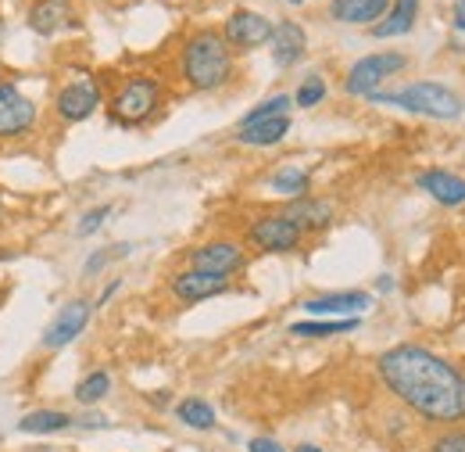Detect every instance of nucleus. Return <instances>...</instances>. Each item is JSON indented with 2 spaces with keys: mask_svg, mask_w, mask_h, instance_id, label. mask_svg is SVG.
<instances>
[{
  "mask_svg": "<svg viewBox=\"0 0 465 452\" xmlns=\"http://www.w3.org/2000/svg\"><path fill=\"white\" fill-rule=\"evenodd\" d=\"M383 388L430 424L465 421V377L452 359L423 345H394L376 359Z\"/></svg>",
  "mask_w": 465,
  "mask_h": 452,
  "instance_id": "obj_1",
  "label": "nucleus"
},
{
  "mask_svg": "<svg viewBox=\"0 0 465 452\" xmlns=\"http://www.w3.org/2000/svg\"><path fill=\"white\" fill-rule=\"evenodd\" d=\"M180 68L190 90H219L232 75V47L223 40V32L201 29L183 43Z\"/></svg>",
  "mask_w": 465,
  "mask_h": 452,
  "instance_id": "obj_2",
  "label": "nucleus"
},
{
  "mask_svg": "<svg viewBox=\"0 0 465 452\" xmlns=\"http://www.w3.org/2000/svg\"><path fill=\"white\" fill-rule=\"evenodd\" d=\"M369 101H380V104H394V108H405L412 115H426V119H441V122H452L462 115V97L444 86V83H434V79H423V83H412L398 93H373Z\"/></svg>",
  "mask_w": 465,
  "mask_h": 452,
  "instance_id": "obj_3",
  "label": "nucleus"
},
{
  "mask_svg": "<svg viewBox=\"0 0 465 452\" xmlns=\"http://www.w3.org/2000/svg\"><path fill=\"white\" fill-rule=\"evenodd\" d=\"M162 104V86L151 75H129L111 97V119L122 126H144Z\"/></svg>",
  "mask_w": 465,
  "mask_h": 452,
  "instance_id": "obj_4",
  "label": "nucleus"
},
{
  "mask_svg": "<svg viewBox=\"0 0 465 452\" xmlns=\"http://www.w3.org/2000/svg\"><path fill=\"white\" fill-rule=\"evenodd\" d=\"M405 65H408V58H405L401 50L365 54V58H358V61L347 68L344 90H347L351 97H373V93H380V86H383L387 79H394Z\"/></svg>",
  "mask_w": 465,
  "mask_h": 452,
  "instance_id": "obj_5",
  "label": "nucleus"
},
{
  "mask_svg": "<svg viewBox=\"0 0 465 452\" xmlns=\"http://www.w3.org/2000/svg\"><path fill=\"white\" fill-rule=\"evenodd\" d=\"M247 241H250L258 252H265V255H286V252H297V248H301L304 230H301L290 216L276 212V216L254 219V223L247 226Z\"/></svg>",
  "mask_w": 465,
  "mask_h": 452,
  "instance_id": "obj_6",
  "label": "nucleus"
},
{
  "mask_svg": "<svg viewBox=\"0 0 465 452\" xmlns=\"http://www.w3.org/2000/svg\"><path fill=\"white\" fill-rule=\"evenodd\" d=\"M169 291L183 302V306H197V302H208V298H219L230 291V277H219V273H205V270H183L169 280Z\"/></svg>",
  "mask_w": 465,
  "mask_h": 452,
  "instance_id": "obj_7",
  "label": "nucleus"
},
{
  "mask_svg": "<svg viewBox=\"0 0 465 452\" xmlns=\"http://www.w3.org/2000/svg\"><path fill=\"white\" fill-rule=\"evenodd\" d=\"M90 313H93V306L86 302V298H75V302H68V306H61L57 309V316L47 323V331H43V349H65L68 341H75L83 331H86V323H90Z\"/></svg>",
  "mask_w": 465,
  "mask_h": 452,
  "instance_id": "obj_8",
  "label": "nucleus"
},
{
  "mask_svg": "<svg viewBox=\"0 0 465 452\" xmlns=\"http://www.w3.org/2000/svg\"><path fill=\"white\" fill-rule=\"evenodd\" d=\"M272 25L276 22H268L258 11H232L226 18V25H223V40L236 50H254V47L272 40Z\"/></svg>",
  "mask_w": 465,
  "mask_h": 452,
  "instance_id": "obj_9",
  "label": "nucleus"
},
{
  "mask_svg": "<svg viewBox=\"0 0 465 452\" xmlns=\"http://www.w3.org/2000/svg\"><path fill=\"white\" fill-rule=\"evenodd\" d=\"M190 270H205V273H219V277H232L243 270V248L236 241H208V244H197L190 252Z\"/></svg>",
  "mask_w": 465,
  "mask_h": 452,
  "instance_id": "obj_10",
  "label": "nucleus"
},
{
  "mask_svg": "<svg viewBox=\"0 0 465 452\" xmlns=\"http://www.w3.org/2000/svg\"><path fill=\"white\" fill-rule=\"evenodd\" d=\"M36 122V104L14 83H0V137H22Z\"/></svg>",
  "mask_w": 465,
  "mask_h": 452,
  "instance_id": "obj_11",
  "label": "nucleus"
},
{
  "mask_svg": "<svg viewBox=\"0 0 465 452\" xmlns=\"http://www.w3.org/2000/svg\"><path fill=\"white\" fill-rule=\"evenodd\" d=\"M54 108H57V115H61L65 122H83V119H90V115L101 108V90H97L90 79L68 83V86L57 93Z\"/></svg>",
  "mask_w": 465,
  "mask_h": 452,
  "instance_id": "obj_12",
  "label": "nucleus"
},
{
  "mask_svg": "<svg viewBox=\"0 0 465 452\" xmlns=\"http://www.w3.org/2000/svg\"><path fill=\"white\" fill-rule=\"evenodd\" d=\"M373 306V298L365 291H337V295H322V298H308L301 309L308 316H333V320H347V316H362Z\"/></svg>",
  "mask_w": 465,
  "mask_h": 452,
  "instance_id": "obj_13",
  "label": "nucleus"
},
{
  "mask_svg": "<svg viewBox=\"0 0 465 452\" xmlns=\"http://www.w3.org/2000/svg\"><path fill=\"white\" fill-rule=\"evenodd\" d=\"M416 183H419L437 205H444V208L465 205V180L459 173H452V169H426V173L416 176Z\"/></svg>",
  "mask_w": 465,
  "mask_h": 452,
  "instance_id": "obj_14",
  "label": "nucleus"
},
{
  "mask_svg": "<svg viewBox=\"0 0 465 452\" xmlns=\"http://www.w3.org/2000/svg\"><path fill=\"white\" fill-rule=\"evenodd\" d=\"M272 61L279 65V68H290V65H297L301 58H304V50H308V36H304V29L297 25V22H290V18H283V22H276L272 25Z\"/></svg>",
  "mask_w": 465,
  "mask_h": 452,
  "instance_id": "obj_15",
  "label": "nucleus"
},
{
  "mask_svg": "<svg viewBox=\"0 0 465 452\" xmlns=\"http://www.w3.org/2000/svg\"><path fill=\"white\" fill-rule=\"evenodd\" d=\"M283 216H290L304 234H322V230L333 223V205L322 201V198L301 194V198H290V205H286Z\"/></svg>",
  "mask_w": 465,
  "mask_h": 452,
  "instance_id": "obj_16",
  "label": "nucleus"
},
{
  "mask_svg": "<svg viewBox=\"0 0 465 452\" xmlns=\"http://www.w3.org/2000/svg\"><path fill=\"white\" fill-rule=\"evenodd\" d=\"M390 11V0H329V14L344 25H369Z\"/></svg>",
  "mask_w": 465,
  "mask_h": 452,
  "instance_id": "obj_17",
  "label": "nucleus"
},
{
  "mask_svg": "<svg viewBox=\"0 0 465 452\" xmlns=\"http://www.w3.org/2000/svg\"><path fill=\"white\" fill-rule=\"evenodd\" d=\"M290 133V115H272L250 126H236V140L247 147H272Z\"/></svg>",
  "mask_w": 465,
  "mask_h": 452,
  "instance_id": "obj_18",
  "label": "nucleus"
},
{
  "mask_svg": "<svg viewBox=\"0 0 465 452\" xmlns=\"http://www.w3.org/2000/svg\"><path fill=\"white\" fill-rule=\"evenodd\" d=\"M416 14H419V0H394L390 11L383 14V22L373 25V36H376V40H394V36L412 32Z\"/></svg>",
  "mask_w": 465,
  "mask_h": 452,
  "instance_id": "obj_19",
  "label": "nucleus"
},
{
  "mask_svg": "<svg viewBox=\"0 0 465 452\" xmlns=\"http://www.w3.org/2000/svg\"><path fill=\"white\" fill-rule=\"evenodd\" d=\"M61 25H72V14L65 11V4L57 0H39L29 7V29L39 36H54Z\"/></svg>",
  "mask_w": 465,
  "mask_h": 452,
  "instance_id": "obj_20",
  "label": "nucleus"
},
{
  "mask_svg": "<svg viewBox=\"0 0 465 452\" xmlns=\"http://www.w3.org/2000/svg\"><path fill=\"white\" fill-rule=\"evenodd\" d=\"M75 421L68 413H61V410H36V413H25L18 421V431L22 435H57V431H65Z\"/></svg>",
  "mask_w": 465,
  "mask_h": 452,
  "instance_id": "obj_21",
  "label": "nucleus"
},
{
  "mask_svg": "<svg viewBox=\"0 0 465 452\" xmlns=\"http://www.w3.org/2000/svg\"><path fill=\"white\" fill-rule=\"evenodd\" d=\"M362 316H347V320H304V323H294L290 334L294 338H337V334H351L358 331Z\"/></svg>",
  "mask_w": 465,
  "mask_h": 452,
  "instance_id": "obj_22",
  "label": "nucleus"
},
{
  "mask_svg": "<svg viewBox=\"0 0 465 452\" xmlns=\"http://www.w3.org/2000/svg\"><path fill=\"white\" fill-rule=\"evenodd\" d=\"M176 417H180V424L190 428V431H212V428H215V406L205 403V399H197V395L183 399V403L176 406Z\"/></svg>",
  "mask_w": 465,
  "mask_h": 452,
  "instance_id": "obj_23",
  "label": "nucleus"
},
{
  "mask_svg": "<svg viewBox=\"0 0 465 452\" xmlns=\"http://www.w3.org/2000/svg\"><path fill=\"white\" fill-rule=\"evenodd\" d=\"M108 392H111V374L108 370H90L75 385V403L79 406H97L101 399H108Z\"/></svg>",
  "mask_w": 465,
  "mask_h": 452,
  "instance_id": "obj_24",
  "label": "nucleus"
},
{
  "mask_svg": "<svg viewBox=\"0 0 465 452\" xmlns=\"http://www.w3.org/2000/svg\"><path fill=\"white\" fill-rule=\"evenodd\" d=\"M268 187L276 191V194H286V198H301L304 191H308V173L301 169V165H283L272 180H268Z\"/></svg>",
  "mask_w": 465,
  "mask_h": 452,
  "instance_id": "obj_25",
  "label": "nucleus"
},
{
  "mask_svg": "<svg viewBox=\"0 0 465 452\" xmlns=\"http://www.w3.org/2000/svg\"><path fill=\"white\" fill-rule=\"evenodd\" d=\"M294 101L286 97V93H276V97H268V101H261L258 108H250L243 119H240V126H250V122H261V119H272V115H286V108H290Z\"/></svg>",
  "mask_w": 465,
  "mask_h": 452,
  "instance_id": "obj_26",
  "label": "nucleus"
},
{
  "mask_svg": "<svg viewBox=\"0 0 465 452\" xmlns=\"http://www.w3.org/2000/svg\"><path fill=\"white\" fill-rule=\"evenodd\" d=\"M326 101V79L322 75H308L301 86H297V93H294V104L297 108H315V104H322Z\"/></svg>",
  "mask_w": 465,
  "mask_h": 452,
  "instance_id": "obj_27",
  "label": "nucleus"
},
{
  "mask_svg": "<svg viewBox=\"0 0 465 452\" xmlns=\"http://www.w3.org/2000/svg\"><path fill=\"white\" fill-rule=\"evenodd\" d=\"M122 255H129V244H115V248H101L97 255H90V259H86V266H83V273H86V277H93V273H101V270H104V266H108L111 259H122Z\"/></svg>",
  "mask_w": 465,
  "mask_h": 452,
  "instance_id": "obj_28",
  "label": "nucleus"
},
{
  "mask_svg": "<svg viewBox=\"0 0 465 452\" xmlns=\"http://www.w3.org/2000/svg\"><path fill=\"white\" fill-rule=\"evenodd\" d=\"M430 452H465V428H444L430 442Z\"/></svg>",
  "mask_w": 465,
  "mask_h": 452,
  "instance_id": "obj_29",
  "label": "nucleus"
},
{
  "mask_svg": "<svg viewBox=\"0 0 465 452\" xmlns=\"http://www.w3.org/2000/svg\"><path fill=\"white\" fill-rule=\"evenodd\" d=\"M108 216H111V208H108V205H97V208H90V212L79 219L75 234H79V237H90V234H97V230L104 226V219H108Z\"/></svg>",
  "mask_w": 465,
  "mask_h": 452,
  "instance_id": "obj_30",
  "label": "nucleus"
},
{
  "mask_svg": "<svg viewBox=\"0 0 465 452\" xmlns=\"http://www.w3.org/2000/svg\"><path fill=\"white\" fill-rule=\"evenodd\" d=\"M247 452H286L276 439H268V435H258V439H250L247 442Z\"/></svg>",
  "mask_w": 465,
  "mask_h": 452,
  "instance_id": "obj_31",
  "label": "nucleus"
},
{
  "mask_svg": "<svg viewBox=\"0 0 465 452\" xmlns=\"http://www.w3.org/2000/svg\"><path fill=\"white\" fill-rule=\"evenodd\" d=\"M75 424L86 428V431H101V428H108V417H101V413H83Z\"/></svg>",
  "mask_w": 465,
  "mask_h": 452,
  "instance_id": "obj_32",
  "label": "nucleus"
},
{
  "mask_svg": "<svg viewBox=\"0 0 465 452\" xmlns=\"http://www.w3.org/2000/svg\"><path fill=\"white\" fill-rule=\"evenodd\" d=\"M115 291H118V280H111V284H108V288L101 291V298H97V306H108V298H111Z\"/></svg>",
  "mask_w": 465,
  "mask_h": 452,
  "instance_id": "obj_33",
  "label": "nucleus"
},
{
  "mask_svg": "<svg viewBox=\"0 0 465 452\" xmlns=\"http://www.w3.org/2000/svg\"><path fill=\"white\" fill-rule=\"evenodd\" d=\"M455 29H462V32H465V0H459V4H455Z\"/></svg>",
  "mask_w": 465,
  "mask_h": 452,
  "instance_id": "obj_34",
  "label": "nucleus"
},
{
  "mask_svg": "<svg viewBox=\"0 0 465 452\" xmlns=\"http://www.w3.org/2000/svg\"><path fill=\"white\" fill-rule=\"evenodd\" d=\"M294 452H322V449H319V446H308V442H304V446H297Z\"/></svg>",
  "mask_w": 465,
  "mask_h": 452,
  "instance_id": "obj_35",
  "label": "nucleus"
},
{
  "mask_svg": "<svg viewBox=\"0 0 465 452\" xmlns=\"http://www.w3.org/2000/svg\"><path fill=\"white\" fill-rule=\"evenodd\" d=\"M25 452H57V449H50V446H36V449H25Z\"/></svg>",
  "mask_w": 465,
  "mask_h": 452,
  "instance_id": "obj_36",
  "label": "nucleus"
},
{
  "mask_svg": "<svg viewBox=\"0 0 465 452\" xmlns=\"http://www.w3.org/2000/svg\"><path fill=\"white\" fill-rule=\"evenodd\" d=\"M286 4H294V7H301V4H304V0H286Z\"/></svg>",
  "mask_w": 465,
  "mask_h": 452,
  "instance_id": "obj_37",
  "label": "nucleus"
},
{
  "mask_svg": "<svg viewBox=\"0 0 465 452\" xmlns=\"http://www.w3.org/2000/svg\"><path fill=\"white\" fill-rule=\"evenodd\" d=\"M0 302H4V291H0Z\"/></svg>",
  "mask_w": 465,
  "mask_h": 452,
  "instance_id": "obj_38",
  "label": "nucleus"
},
{
  "mask_svg": "<svg viewBox=\"0 0 465 452\" xmlns=\"http://www.w3.org/2000/svg\"><path fill=\"white\" fill-rule=\"evenodd\" d=\"M57 4H65V0H57Z\"/></svg>",
  "mask_w": 465,
  "mask_h": 452,
  "instance_id": "obj_39",
  "label": "nucleus"
},
{
  "mask_svg": "<svg viewBox=\"0 0 465 452\" xmlns=\"http://www.w3.org/2000/svg\"><path fill=\"white\" fill-rule=\"evenodd\" d=\"M0 83H4V79H0Z\"/></svg>",
  "mask_w": 465,
  "mask_h": 452,
  "instance_id": "obj_40",
  "label": "nucleus"
}]
</instances>
